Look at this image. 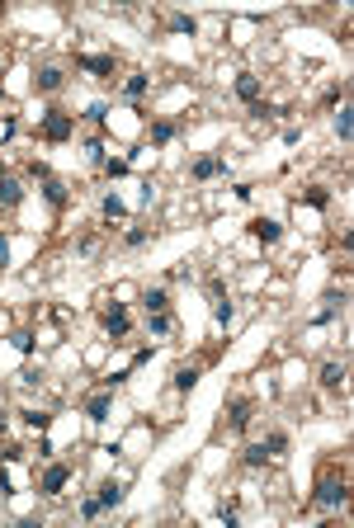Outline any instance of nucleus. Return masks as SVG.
<instances>
[{
	"label": "nucleus",
	"mask_w": 354,
	"mask_h": 528,
	"mask_svg": "<svg viewBox=\"0 0 354 528\" xmlns=\"http://www.w3.org/2000/svg\"><path fill=\"white\" fill-rule=\"evenodd\" d=\"M71 132H76V118L66 109H48L43 113V137L48 142H71Z\"/></svg>",
	"instance_id": "nucleus-1"
},
{
	"label": "nucleus",
	"mask_w": 354,
	"mask_h": 528,
	"mask_svg": "<svg viewBox=\"0 0 354 528\" xmlns=\"http://www.w3.org/2000/svg\"><path fill=\"white\" fill-rule=\"evenodd\" d=\"M345 500H350L345 476H340V481H335V476H322V486H317V505H322V509H340Z\"/></svg>",
	"instance_id": "nucleus-2"
},
{
	"label": "nucleus",
	"mask_w": 354,
	"mask_h": 528,
	"mask_svg": "<svg viewBox=\"0 0 354 528\" xmlns=\"http://www.w3.org/2000/svg\"><path fill=\"white\" fill-rule=\"evenodd\" d=\"M66 481H71V472H66L62 462H53V467L43 472V481H38V491H43V496H62V486H66Z\"/></svg>",
	"instance_id": "nucleus-3"
},
{
	"label": "nucleus",
	"mask_w": 354,
	"mask_h": 528,
	"mask_svg": "<svg viewBox=\"0 0 354 528\" xmlns=\"http://www.w3.org/2000/svg\"><path fill=\"white\" fill-rule=\"evenodd\" d=\"M104 330H109L113 340H123V335H128V307H123V302H113L109 312H104Z\"/></svg>",
	"instance_id": "nucleus-4"
},
{
	"label": "nucleus",
	"mask_w": 354,
	"mask_h": 528,
	"mask_svg": "<svg viewBox=\"0 0 354 528\" xmlns=\"http://www.w3.org/2000/svg\"><path fill=\"white\" fill-rule=\"evenodd\" d=\"M66 85V76H62V66H43L38 76H33V90H43V95H57Z\"/></svg>",
	"instance_id": "nucleus-5"
},
{
	"label": "nucleus",
	"mask_w": 354,
	"mask_h": 528,
	"mask_svg": "<svg viewBox=\"0 0 354 528\" xmlns=\"http://www.w3.org/2000/svg\"><path fill=\"white\" fill-rule=\"evenodd\" d=\"M222 170H227V160H222V156H198V160L189 165L194 180H213V175H222Z\"/></svg>",
	"instance_id": "nucleus-6"
},
{
	"label": "nucleus",
	"mask_w": 354,
	"mask_h": 528,
	"mask_svg": "<svg viewBox=\"0 0 354 528\" xmlns=\"http://www.w3.org/2000/svg\"><path fill=\"white\" fill-rule=\"evenodd\" d=\"M250 236H255V241H265V245H274V241L283 236V227H279L274 217H255V222H250Z\"/></svg>",
	"instance_id": "nucleus-7"
},
{
	"label": "nucleus",
	"mask_w": 354,
	"mask_h": 528,
	"mask_svg": "<svg viewBox=\"0 0 354 528\" xmlns=\"http://www.w3.org/2000/svg\"><path fill=\"white\" fill-rule=\"evenodd\" d=\"M19 203H24V185L5 175V180H0V208H19Z\"/></svg>",
	"instance_id": "nucleus-8"
},
{
	"label": "nucleus",
	"mask_w": 354,
	"mask_h": 528,
	"mask_svg": "<svg viewBox=\"0 0 354 528\" xmlns=\"http://www.w3.org/2000/svg\"><path fill=\"white\" fill-rule=\"evenodd\" d=\"M76 66L81 71H90V76H113V57H76Z\"/></svg>",
	"instance_id": "nucleus-9"
},
{
	"label": "nucleus",
	"mask_w": 354,
	"mask_h": 528,
	"mask_svg": "<svg viewBox=\"0 0 354 528\" xmlns=\"http://www.w3.org/2000/svg\"><path fill=\"white\" fill-rule=\"evenodd\" d=\"M109 406H113V396H109V392H100V396H90V401H85V415L100 424V420H109Z\"/></svg>",
	"instance_id": "nucleus-10"
},
{
	"label": "nucleus",
	"mask_w": 354,
	"mask_h": 528,
	"mask_svg": "<svg viewBox=\"0 0 354 528\" xmlns=\"http://www.w3.org/2000/svg\"><path fill=\"white\" fill-rule=\"evenodd\" d=\"M250 411H255V406H250V401H232V411H227V424H232V429H236V434H241L245 424H250Z\"/></svg>",
	"instance_id": "nucleus-11"
},
{
	"label": "nucleus",
	"mask_w": 354,
	"mask_h": 528,
	"mask_svg": "<svg viewBox=\"0 0 354 528\" xmlns=\"http://www.w3.org/2000/svg\"><path fill=\"white\" fill-rule=\"evenodd\" d=\"M43 198H48L53 208H66V185H62L57 175H48V180H43Z\"/></svg>",
	"instance_id": "nucleus-12"
},
{
	"label": "nucleus",
	"mask_w": 354,
	"mask_h": 528,
	"mask_svg": "<svg viewBox=\"0 0 354 528\" xmlns=\"http://www.w3.org/2000/svg\"><path fill=\"white\" fill-rule=\"evenodd\" d=\"M236 100L255 104V100H260V76H236Z\"/></svg>",
	"instance_id": "nucleus-13"
},
{
	"label": "nucleus",
	"mask_w": 354,
	"mask_h": 528,
	"mask_svg": "<svg viewBox=\"0 0 354 528\" xmlns=\"http://www.w3.org/2000/svg\"><path fill=\"white\" fill-rule=\"evenodd\" d=\"M142 307H147V317H156V312H165V307H170V297H165V288H151V292H142Z\"/></svg>",
	"instance_id": "nucleus-14"
},
{
	"label": "nucleus",
	"mask_w": 354,
	"mask_h": 528,
	"mask_svg": "<svg viewBox=\"0 0 354 528\" xmlns=\"http://www.w3.org/2000/svg\"><path fill=\"white\" fill-rule=\"evenodd\" d=\"M100 505H104V509L123 505V486H118V481H100Z\"/></svg>",
	"instance_id": "nucleus-15"
},
{
	"label": "nucleus",
	"mask_w": 354,
	"mask_h": 528,
	"mask_svg": "<svg viewBox=\"0 0 354 528\" xmlns=\"http://www.w3.org/2000/svg\"><path fill=\"white\" fill-rule=\"evenodd\" d=\"M241 462H245V467H265V462H270V449H265V444H245Z\"/></svg>",
	"instance_id": "nucleus-16"
},
{
	"label": "nucleus",
	"mask_w": 354,
	"mask_h": 528,
	"mask_svg": "<svg viewBox=\"0 0 354 528\" xmlns=\"http://www.w3.org/2000/svg\"><path fill=\"white\" fill-rule=\"evenodd\" d=\"M340 382H345V364H326V368H322V387H326V392H335Z\"/></svg>",
	"instance_id": "nucleus-17"
},
{
	"label": "nucleus",
	"mask_w": 354,
	"mask_h": 528,
	"mask_svg": "<svg viewBox=\"0 0 354 528\" xmlns=\"http://www.w3.org/2000/svg\"><path fill=\"white\" fill-rule=\"evenodd\" d=\"M175 123H170V118H161V123H151V142H156V147H165V142H175Z\"/></svg>",
	"instance_id": "nucleus-18"
},
{
	"label": "nucleus",
	"mask_w": 354,
	"mask_h": 528,
	"mask_svg": "<svg viewBox=\"0 0 354 528\" xmlns=\"http://www.w3.org/2000/svg\"><path fill=\"white\" fill-rule=\"evenodd\" d=\"M85 156H90V165H104V142H100V137H85Z\"/></svg>",
	"instance_id": "nucleus-19"
},
{
	"label": "nucleus",
	"mask_w": 354,
	"mask_h": 528,
	"mask_svg": "<svg viewBox=\"0 0 354 528\" xmlns=\"http://www.w3.org/2000/svg\"><path fill=\"white\" fill-rule=\"evenodd\" d=\"M330 123H335V137H340V142H350V104H340V113H335Z\"/></svg>",
	"instance_id": "nucleus-20"
},
{
	"label": "nucleus",
	"mask_w": 354,
	"mask_h": 528,
	"mask_svg": "<svg viewBox=\"0 0 354 528\" xmlns=\"http://www.w3.org/2000/svg\"><path fill=\"white\" fill-rule=\"evenodd\" d=\"M123 95H128V100H142V95H147V76H128Z\"/></svg>",
	"instance_id": "nucleus-21"
},
{
	"label": "nucleus",
	"mask_w": 354,
	"mask_h": 528,
	"mask_svg": "<svg viewBox=\"0 0 354 528\" xmlns=\"http://www.w3.org/2000/svg\"><path fill=\"white\" fill-rule=\"evenodd\" d=\"M194 382H198V368H180L175 373V387H180V392H194Z\"/></svg>",
	"instance_id": "nucleus-22"
},
{
	"label": "nucleus",
	"mask_w": 354,
	"mask_h": 528,
	"mask_svg": "<svg viewBox=\"0 0 354 528\" xmlns=\"http://www.w3.org/2000/svg\"><path fill=\"white\" fill-rule=\"evenodd\" d=\"M265 449H270V458H274V453H288V434H283V429H274L270 439H265Z\"/></svg>",
	"instance_id": "nucleus-23"
},
{
	"label": "nucleus",
	"mask_w": 354,
	"mask_h": 528,
	"mask_svg": "<svg viewBox=\"0 0 354 528\" xmlns=\"http://www.w3.org/2000/svg\"><path fill=\"white\" fill-rule=\"evenodd\" d=\"M147 330H151V335H170V317H165V312L147 317Z\"/></svg>",
	"instance_id": "nucleus-24"
},
{
	"label": "nucleus",
	"mask_w": 354,
	"mask_h": 528,
	"mask_svg": "<svg viewBox=\"0 0 354 528\" xmlns=\"http://www.w3.org/2000/svg\"><path fill=\"white\" fill-rule=\"evenodd\" d=\"M302 198H307V208H317V212H322V208L330 203V194H326V189H307Z\"/></svg>",
	"instance_id": "nucleus-25"
},
{
	"label": "nucleus",
	"mask_w": 354,
	"mask_h": 528,
	"mask_svg": "<svg viewBox=\"0 0 354 528\" xmlns=\"http://www.w3.org/2000/svg\"><path fill=\"white\" fill-rule=\"evenodd\" d=\"M100 170H104V175H109V180H123V175H128V170H133V165H128V160H104V165H100Z\"/></svg>",
	"instance_id": "nucleus-26"
},
{
	"label": "nucleus",
	"mask_w": 354,
	"mask_h": 528,
	"mask_svg": "<svg viewBox=\"0 0 354 528\" xmlns=\"http://www.w3.org/2000/svg\"><path fill=\"white\" fill-rule=\"evenodd\" d=\"M123 212H128V208H123V198H113V194H109V198H104V217H109V222H118Z\"/></svg>",
	"instance_id": "nucleus-27"
},
{
	"label": "nucleus",
	"mask_w": 354,
	"mask_h": 528,
	"mask_svg": "<svg viewBox=\"0 0 354 528\" xmlns=\"http://www.w3.org/2000/svg\"><path fill=\"white\" fill-rule=\"evenodd\" d=\"M24 420L33 424V429H48V424H53V415H48V411H24Z\"/></svg>",
	"instance_id": "nucleus-28"
},
{
	"label": "nucleus",
	"mask_w": 354,
	"mask_h": 528,
	"mask_svg": "<svg viewBox=\"0 0 354 528\" xmlns=\"http://www.w3.org/2000/svg\"><path fill=\"white\" fill-rule=\"evenodd\" d=\"M170 28H175V33H198V24H194L189 15H175V19H170Z\"/></svg>",
	"instance_id": "nucleus-29"
},
{
	"label": "nucleus",
	"mask_w": 354,
	"mask_h": 528,
	"mask_svg": "<svg viewBox=\"0 0 354 528\" xmlns=\"http://www.w3.org/2000/svg\"><path fill=\"white\" fill-rule=\"evenodd\" d=\"M15 349H19V354H33V330H19V335H15Z\"/></svg>",
	"instance_id": "nucleus-30"
},
{
	"label": "nucleus",
	"mask_w": 354,
	"mask_h": 528,
	"mask_svg": "<svg viewBox=\"0 0 354 528\" xmlns=\"http://www.w3.org/2000/svg\"><path fill=\"white\" fill-rule=\"evenodd\" d=\"M85 118H90V123H104V118H109V104H90V109H85Z\"/></svg>",
	"instance_id": "nucleus-31"
},
{
	"label": "nucleus",
	"mask_w": 354,
	"mask_h": 528,
	"mask_svg": "<svg viewBox=\"0 0 354 528\" xmlns=\"http://www.w3.org/2000/svg\"><path fill=\"white\" fill-rule=\"evenodd\" d=\"M100 509H104V505H100V496H95V500H81V514H85V519H95Z\"/></svg>",
	"instance_id": "nucleus-32"
},
{
	"label": "nucleus",
	"mask_w": 354,
	"mask_h": 528,
	"mask_svg": "<svg viewBox=\"0 0 354 528\" xmlns=\"http://www.w3.org/2000/svg\"><path fill=\"white\" fill-rule=\"evenodd\" d=\"M123 241H128V245H133V250H137V245H147V232H142V227H133V232H128V236H123Z\"/></svg>",
	"instance_id": "nucleus-33"
},
{
	"label": "nucleus",
	"mask_w": 354,
	"mask_h": 528,
	"mask_svg": "<svg viewBox=\"0 0 354 528\" xmlns=\"http://www.w3.org/2000/svg\"><path fill=\"white\" fill-rule=\"evenodd\" d=\"M5 260H10V241L0 236V264H5Z\"/></svg>",
	"instance_id": "nucleus-34"
},
{
	"label": "nucleus",
	"mask_w": 354,
	"mask_h": 528,
	"mask_svg": "<svg viewBox=\"0 0 354 528\" xmlns=\"http://www.w3.org/2000/svg\"><path fill=\"white\" fill-rule=\"evenodd\" d=\"M0 434H5V415H0Z\"/></svg>",
	"instance_id": "nucleus-35"
},
{
	"label": "nucleus",
	"mask_w": 354,
	"mask_h": 528,
	"mask_svg": "<svg viewBox=\"0 0 354 528\" xmlns=\"http://www.w3.org/2000/svg\"><path fill=\"white\" fill-rule=\"evenodd\" d=\"M0 180H5V165H0Z\"/></svg>",
	"instance_id": "nucleus-36"
}]
</instances>
